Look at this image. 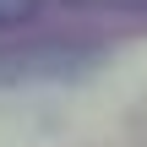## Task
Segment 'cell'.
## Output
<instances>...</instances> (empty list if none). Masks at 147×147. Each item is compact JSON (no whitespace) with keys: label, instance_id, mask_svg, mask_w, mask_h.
<instances>
[{"label":"cell","instance_id":"cell-1","mask_svg":"<svg viewBox=\"0 0 147 147\" xmlns=\"http://www.w3.org/2000/svg\"><path fill=\"white\" fill-rule=\"evenodd\" d=\"M38 5H44V0H0V27H22V22H33Z\"/></svg>","mask_w":147,"mask_h":147}]
</instances>
